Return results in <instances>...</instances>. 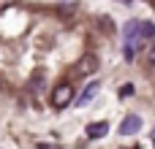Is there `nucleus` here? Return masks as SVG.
<instances>
[{
  "label": "nucleus",
  "mask_w": 155,
  "mask_h": 149,
  "mask_svg": "<svg viewBox=\"0 0 155 149\" xmlns=\"http://www.w3.org/2000/svg\"><path fill=\"white\" fill-rule=\"evenodd\" d=\"M153 144H155V136H153Z\"/></svg>",
  "instance_id": "9d476101"
},
{
  "label": "nucleus",
  "mask_w": 155,
  "mask_h": 149,
  "mask_svg": "<svg viewBox=\"0 0 155 149\" xmlns=\"http://www.w3.org/2000/svg\"><path fill=\"white\" fill-rule=\"evenodd\" d=\"M71 100H74V87H71V84H60V87L52 92V106H54V109H65Z\"/></svg>",
  "instance_id": "f257e3e1"
},
{
  "label": "nucleus",
  "mask_w": 155,
  "mask_h": 149,
  "mask_svg": "<svg viewBox=\"0 0 155 149\" xmlns=\"http://www.w3.org/2000/svg\"><path fill=\"white\" fill-rule=\"evenodd\" d=\"M144 60H147V65H153V68H155V43L150 46V49H147V54H144Z\"/></svg>",
  "instance_id": "423d86ee"
},
{
  "label": "nucleus",
  "mask_w": 155,
  "mask_h": 149,
  "mask_svg": "<svg viewBox=\"0 0 155 149\" xmlns=\"http://www.w3.org/2000/svg\"><path fill=\"white\" fill-rule=\"evenodd\" d=\"M120 95H123V98H131V95H134V84H123Z\"/></svg>",
  "instance_id": "0eeeda50"
},
{
  "label": "nucleus",
  "mask_w": 155,
  "mask_h": 149,
  "mask_svg": "<svg viewBox=\"0 0 155 149\" xmlns=\"http://www.w3.org/2000/svg\"><path fill=\"white\" fill-rule=\"evenodd\" d=\"M14 0H0V8H5V5H11Z\"/></svg>",
  "instance_id": "1a4fd4ad"
},
{
  "label": "nucleus",
  "mask_w": 155,
  "mask_h": 149,
  "mask_svg": "<svg viewBox=\"0 0 155 149\" xmlns=\"http://www.w3.org/2000/svg\"><path fill=\"white\" fill-rule=\"evenodd\" d=\"M95 92H98V81H90V84L84 87V92L76 98V106H79V109H82V106H87V103L95 98Z\"/></svg>",
  "instance_id": "7ed1b4c3"
},
{
  "label": "nucleus",
  "mask_w": 155,
  "mask_h": 149,
  "mask_svg": "<svg viewBox=\"0 0 155 149\" xmlns=\"http://www.w3.org/2000/svg\"><path fill=\"white\" fill-rule=\"evenodd\" d=\"M109 133V125L106 122H93V125H87V138H104Z\"/></svg>",
  "instance_id": "39448f33"
},
{
  "label": "nucleus",
  "mask_w": 155,
  "mask_h": 149,
  "mask_svg": "<svg viewBox=\"0 0 155 149\" xmlns=\"http://www.w3.org/2000/svg\"><path fill=\"white\" fill-rule=\"evenodd\" d=\"M38 149H60V147H52V144H38Z\"/></svg>",
  "instance_id": "6e6552de"
},
{
  "label": "nucleus",
  "mask_w": 155,
  "mask_h": 149,
  "mask_svg": "<svg viewBox=\"0 0 155 149\" xmlns=\"http://www.w3.org/2000/svg\"><path fill=\"white\" fill-rule=\"evenodd\" d=\"M136 130H142V117H128V119L120 125V136H131V133H136Z\"/></svg>",
  "instance_id": "20e7f679"
},
{
  "label": "nucleus",
  "mask_w": 155,
  "mask_h": 149,
  "mask_svg": "<svg viewBox=\"0 0 155 149\" xmlns=\"http://www.w3.org/2000/svg\"><path fill=\"white\" fill-rule=\"evenodd\" d=\"M95 71H98V57L95 54H84L76 62V76H93Z\"/></svg>",
  "instance_id": "f03ea898"
}]
</instances>
